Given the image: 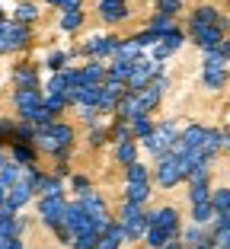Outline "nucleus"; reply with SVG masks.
I'll return each mask as SVG.
<instances>
[{"label":"nucleus","instance_id":"nucleus-1","mask_svg":"<svg viewBox=\"0 0 230 249\" xmlns=\"http://www.w3.org/2000/svg\"><path fill=\"white\" fill-rule=\"evenodd\" d=\"M154 179H157V185L160 189H176L179 182H189V166H186V160L179 154H163L160 160L154 163Z\"/></svg>","mask_w":230,"mask_h":249},{"label":"nucleus","instance_id":"nucleus-2","mask_svg":"<svg viewBox=\"0 0 230 249\" xmlns=\"http://www.w3.org/2000/svg\"><path fill=\"white\" fill-rule=\"evenodd\" d=\"M179 124L173 122V118H166V122H157V128H154V134H150L147 141H141V147L147 150L154 160H160L163 154H170L173 147L179 144Z\"/></svg>","mask_w":230,"mask_h":249},{"label":"nucleus","instance_id":"nucleus-3","mask_svg":"<svg viewBox=\"0 0 230 249\" xmlns=\"http://www.w3.org/2000/svg\"><path fill=\"white\" fill-rule=\"evenodd\" d=\"M163 73H166V64L154 61L150 54L138 58V61H134V71H131V77H128V93H138V89L150 87V83H154L157 77H163Z\"/></svg>","mask_w":230,"mask_h":249},{"label":"nucleus","instance_id":"nucleus-4","mask_svg":"<svg viewBox=\"0 0 230 249\" xmlns=\"http://www.w3.org/2000/svg\"><path fill=\"white\" fill-rule=\"evenodd\" d=\"M119 224L125 227V233H128V243H144V236H147V208H141V205H122V217H119Z\"/></svg>","mask_w":230,"mask_h":249},{"label":"nucleus","instance_id":"nucleus-5","mask_svg":"<svg viewBox=\"0 0 230 249\" xmlns=\"http://www.w3.org/2000/svg\"><path fill=\"white\" fill-rule=\"evenodd\" d=\"M119 38L115 36H109V32H93V36L83 42V48L80 52L87 54L89 61H106V58H115L119 54Z\"/></svg>","mask_w":230,"mask_h":249},{"label":"nucleus","instance_id":"nucleus-6","mask_svg":"<svg viewBox=\"0 0 230 249\" xmlns=\"http://www.w3.org/2000/svg\"><path fill=\"white\" fill-rule=\"evenodd\" d=\"M64 214H67V198H38V220L45 227L58 230L64 224Z\"/></svg>","mask_w":230,"mask_h":249},{"label":"nucleus","instance_id":"nucleus-7","mask_svg":"<svg viewBox=\"0 0 230 249\" xmlns=\"http://www.w3.org/2000/svg\"><path fill=\"white\" fill-rule=\"evenodd\" d=\"M42 89H16L13 93V103H16V112H19V118L26 124L32 122V118L42 112Z\"/></svg>","mask_w":230,"mask_h":249},{"label":"nucleus","instance_id":"nucleus-8","mask_svg":"<svg viewBox=\"0 0 230 249\" xmlns=\"http://www.w3.org/2000/svg\"><path fill=\"white\" fill-rule=\"evenodd\" d=\"M189 38L198 45L201 52H214L227 38V29H221V26H189Z\"/></svg>","mask_w":230,"mask_h":249},{"label":"nucleus","instance_id":"nucleus-9","mask_svg":"<svg viewBox=\"0 0 230 249\" xmlns=\"http://www.w3.org/2000/svg\"><path fill=\"white\" fill-rule=\"evenodd\" d=\"M147 224L157 227V230H166V233L176 236V240H179V233H182V217H179L176 208H157V211H147Z\"/></svg>","mask_w":230,"mask_h":249},{"label":"nucleus","instance_id":"nucleus-10","mask_svg":"<svg viewBox=\"0 0 230 249\" xmlns=\"http://www.w3.org/2000/svg\"><path fill=\"white\" fill-rule=\"evenodd\" d=\"M182 45H186V32H182V29H173V32H166V36L160 38L154 48H150V58L160 61V64H166V61H170L173 54L182 48Z\"/></svg>","mask_w":230,"mask_h":249},{"label":"nucleus","instance_id":"nucleus-11","mask_svg":"<svg viewBox=\"0 0 230 249\" xmlns=\"http://www.w3.org/2000/svg\"><path fill=\"white\" fill-rule=\"evenodd\" d=\"M166 87H170V77H157L150 87H144V89H138V99H141V109H144V115H150V112L160 106V99H163V93H166Z\"/></svg>","mask_w":230,"mask_h":249},{"label":"nucleus","instance_id":"nucleus-12","mask_svg":"<svg viewBox=\"0 0 230 249\" xmlns=\"http://www.w3.org/2000/svg\"><path fill=\"white\" fill-rule=\"evenodd\" d=\"M189 26H221V29H230V19H227V16H224L217 7H211V3H201V7L192 13Z\"/></svg>","mask_w":230,"mask_h":249},{"label":"nucleus","instance_id":"nucleus-13","mask_svg":"<svg viewBox=\"0 0 230 249\" xmlns=\"http://www.w3.org/2000/svg\"><path fill=\"white\" fill-rule=\"evenodd\" d=\"M99 19L106 26H119L128 19V3L125 0H99Z\"/></svg>","mask_w":230,"mask_h":249},{"label":"nucleus","instance_id":"nucleus-14","mask_svg":"<svg viewBox=\"0 0 230 249\" xmlns=\"http://www.w3.org/2000/svg\"><path fill=\"white\" fill-rule=\"evenodd\" d=\"M77 201L83 205V211H87L93 220H106V217H112V214H109V201H106V195H99L96 189L89 192V195L77 198Z\"/></svg>","mask_w":230,"mask_h":249},{"label":"nucleus","instance_id":"nucleus-15","mask_svg":"<svg viewBox=\"0 0 230 249\" xmlns=\"http://www.w3.org/2000/svg\"><path fill=\"white\" fill-rule=\"evenodd\" d=\"M32 198H35V185H32V182H22V179H19L16 185H10V198H7V205L13 208L16 214H19L22 208H26V205L32 201Z\"/></svg>","mask_w":230,"mask_h":249},{"label":"nucleus","instance_id":"nucleus-16","mask_svg":"<svg viewBox=\"0 0 230 249\" xmlns=\"http://www.w3.org/2000/svg\"><path fill=\"white\" fill-rule=\"evenodd\" d=\"M35 195L38 198H64V179H58L54 173H48V176H38L35 182Z\"/></svg>","mask_w":230,"mask_h":249},{"label":"nucleus","instance_id":"nucleus-17","mask_svg":"<svg viewBox=\"0 0 230 249\" xmlns=\"http://www.w3.org/2000/svg\"><path fill=\"white\" fill-rule=\"evenodd\" d=\"M128 243V233H125V227L119 224V217L109 224V230H106L103 236H99V246L96 249H122Z\"/></svg>","mask_w":230,"mask_h":249},{"label":"nucleus","instance_id":"nucleus-18","mask_svg":"<svg viewBox=\"0 0 230 249\" xmlns=\"http://www.w3.org/2000/svg\"><path fill=\"white\" fill-rule=\"evenodd\" d=\"M150 182H128L125 185V201L128 205H141V208H147V201H150Z\"/></svg>","mask_w":230,"mask_h":249},{"label":"nucleus","instance_id":"nucleus-19","mask_svg":"<svg viewBox=\"0 0 230 249\" xmlns=\"http://www.w3.org/2000/svg\"><path fill=\"white\" fill-rule=\"evenodd\" d=\"M227 77H230L227 67H201V83L208 89H224L227 87Z\"/></svg>","mask_w":230,"mask_h":249},{"label":"nucleus","instance_id":"nucleus-20","mask_svg":"<svg viewBox=\"0 0 230 249\" xmlns=\"http://www.w3.org/2000/svg\"><path fill=\"white\" fill-rule=\"evenodd\" d=\"M13 83H16V89H38V87H42L35 67H26V64H19L13 71Z\"/></svg>","mask_w":230,"mask_h":249},{"label":"nucleus","instance_id":"nucleus-21","mask_svg":"<svg viewBox=\"0 0 230 249\" xmlns=\"http://www.w3.org/2000/svg\"><path fill=\"white\" fill-rule=\"evenodd\" d=\"M179 240H182V246H186V249H192V246H198V243L211 240V230L208 227H198V224H189V227H182Z\"/></svg>","mask_w":230,"mask_h":249},{"label":"nucleus","instance_id":"nucleus-22","mask_svg":"<svg viewBox=\"0 0 230 249\" xmlns=\"http://www.w3.org/2000/svg\"><path fill=\"white\" fill-rule=\"evenodd\" d=\"M80 71H83V83H87V87H99V83H106V71H109V67H106L103 61H87Z\"/></svg>","mask_w":230,"mask_h":249},{"label":"nucleus","instance_id":"nucleus-23","mask_svg":"<svg viewBox=\"0 0 230 249\" xmlns=\"http://www.w3.org/2000/svg\"><path fill=\"white\" fill-rule=\"evenodd\" d=\"M144 54H147V48L138 42V36H131V38H125V42L119 45V54H115V58H122V61H138V58H144Z\"/></svg>","mask_w":230,"mask_h":249},{"label":"nucleus","instance_id":"nucleus-24","mask_svg":"<svg viewBox=\"0 0 230 249\" xmlns=\"http://www.w3.org/2000/svg\"><path fill=\"white\" fill-rule=\"evenodd\" d=\"M217 217L214 205L211 201H205V205H192V224H198V227H211Z\"/></svg>","mask_w":230,"mask_h":249},{"label":"nucleus","instance_id":"nucleus-25","mask_svg":"<svg viewBox=\"0 0 230 249\" xmlns=\"http://www.w3.org/2000/svg\"><path fill=\"white\" fill-rule=\"evenodd\" d=\"M150 179H154V169H150L147 163H141V160L125 169V185L128 182H150Z\"/></svg>","mask_w":230,"mask_h":249},{"label":"nucleus","instance_id":"nucleus-26","mask_svg":"<svg viewBox=\"0 0 230 249\" xmlns=\"http://www.w3.org/2000/svg\"><path fill=\"white\" fill-rule=\"evenodd\" d=\"M115 160L122 163V166H134L138 163V141H128V144H119L115 147Z\"/></svg>","mask_w":230,"mask_h":249},{"label":"nucleus","instance_id":"nucleus-27","mask_svg":"<svg viewBox=\"0 0 230 249\" xmlns=\"http://www.w3.org/2000/svg\"><path fill=\"white\" fill-rule=\"evenodd\" d=\"M10 160L19 163V166H35V147L32 144H13V157Z\"/></svg>","mask_w":230,"mask_h":249},{"label":"nucleus","instance_id":"nucleus-28","mask_svg":"<svg viewBox=\"0 0 230 249\" xmlns=\"http://www.w3.org/2000/svg\"><path fill=\"white\" fill-rule=\"evenodd\" d=\"M211 182H189V201L192 205H205V201H211Z\"/></svg>","mask_w":230,"mask_h":249},{"label":"nucleus","instance_id":"nucleus-29","mask_svg":"<svg viewBox=\"0 0 230 249\" xmlns=\"http://www.w3.org/2000/svg\"><path fill=\"white\" fill-rule=\"evenodd\" d=\"M173 240H176V236H170L166 230H157V227H147V236H144L147 249H163V246H170Z\"/></svg>","mask_w":230,"mask_h":249},{"label":"nucleus","instance_id":"nucleus-30","mask_svg":"<svg viewBox=\"0 0 230 249\" xmlns=\"http://www.w3.org/2000/svg\"><path fill=\"white\" fill-rule=\"evenodd\" d=\"M128 124H131V134H134V141H147L150 134H154V128H157V124L150 122L147 115H141V118H134V122H128Z\"/></svg>","mask_w":230,"mask_h":249},{"label":"nucleus","instance_id":"nucleus-31","mask_svg":"<svg viewBox=\"0 0 230 249\" xmlns=\"http://www.w3.org/2000/svg\"><path fill=\"white\" fill-rule=\"evenodd\" d=\"M147 29L154 32V36H160V38H163L166 32H173V29H176V22H173L170 16H160V13H157V16H150V19H147Z\"/></svg>","mask_w":230,"mask_h":249},{"label":"nucleus","instance_id":"nucleus-32","mask_svg":"<svg viewBox=\"0 0 230 249\" xmlns=\"http://www.w3.org/2000/svg\"><path fill=\"white\" fill-rule=\"evenodd\" d=\"M83 26V10H64L61 13V29L64 32H77Z\"/></svg>","mask_w":230,"mask_h":249},{"label":"nucleus","instance_id":"nucleus-33","mask_svg":"<svg viewBox=\"0 0 230 249\" xmlns=\"http://www.w3.org/2000/svg\"><path fill=\"white\" fill-rule=\"evenodd\" d=\"M45 96H67V80H64V71L52 73L48 83H45Z\"/></svg>","mask_w":230,"mask_h":249},{"label":"nucleus","instance_id":"nucleus-34","mask_svg":"<svg viewBox=\"0 0 230 249\" xmlns=\"http://www.w3.org/2000/svg\"><path fill=\"white\" fill-rule=\"evenodd\" d=\"M67 61H71V52H48L45 54V67H52L54 73H61L64 67H71Z\"/></svg>","mask_w":230,"mask_h":249},{"label":"nucleus","instance_id":"nucleus-35","mask_svg":"<svg viewBox=\"0 0 230 249\" xmlns=\"http://www.w3.org/2000/svg\"><path fill=\"white\" fill-rule=\"evenodd\" d=\"M211 205L217 214H230V185L227 189H214L211 192Z\"/></svg>","mask_w":230,"mask_h":249},{"label":"nucleus","instance_id":"nucleus-36","mask_svg":"<svg viewBox=\"0 0 230 249\" xmlns=\"http://www.w3.org/2000/svg\"><path fill=\"white\" fill-rule=\"evenodd\" d=\"M109 141H112L115 147H119V144H128V141H134L131 124H128V122H119V124H115V128L109 131Z\"/></svg>","mask_w":230,"mask_h":249},{"label":"nucleus","instance_id":"nucleus-37","mask_svg":"<svg viewBox=\"0 0 230 249\" xmlns=\"http://www.w3.org/2000/svg\"><path fill=\"white\" fill-rule=\"evenodd\" d=\"M13 19L22 22V26H29V22L38 19V7H35V3H19V7H16V13H13Z\"/></svg>","mask_w":230,"mask_h":249},{"label":"nucleus","instance_id":"nucleus-38","mask_svg":"<svg viewBox=\"0 0 230 249\" xmlns=\"http://www.w3.org/2000/svg\"><path fill=\"white\" fill-rule=\"evenodd\" d=\"M154 7H157V13L160 16H176L179 10H182V0H154Z\"/></svg>","mask_w":230,"mask_h":249},{"label":"nucleus","instance_id":"nucleus-39","mask_svg":"<svg viewBox=\"0 0 230 249\" xmlns=\"http://www.w3.org/2000/svg\"><path fill=\"white\" fill-rule=\"evenodd\" d=\"M42 106H45L48 112H52V115H61V112H64L71 103H67V96H45Z\"/></svg>","mask_w":230,"mask_h":249},{"label":"nucleus","instance_id":"nucleus-40","mask_svg":"<svg viewBox=\"0 0 230 249\" xmlns=\"http://www.w3.org/2000/svg\"><path fill=\"white\" fill-rule=\"evenodd\" d=\"M109 141V128L106 124H96V128H89V147H103Z\"/></svg>","mask_w":230,"mask_h":249},{"label":"nucleus","instance_id":"nucleus-41","mask_svg":"<svg viewBox=\"0 0 230 249\" xmlns=\"http://www.w3.org/2000/svg\"><path fill=\"white\" fill-rule=\"evenodd\" d=\"M71 189L77 192V198H83V195H89V192H93V182H89L87 176H71Z\"/></svg>","mask_w":230,"mask_h":249},{"label":"nucleus","instance_id":"nucleus-42","mask_svg":"<svg viewBox=\"0 0 230 249\" xmlns=\"http://www.w3.org/2000/svg\"><path fill=\"white\" fill-rule=\"evenodd\" d=\"M99 246V236L96 233H83V236H77L74 240V246L71 249H96Z\"/></svg>","mask_w":230,"mask_h":249},{"label":"nucleus","instance_id":"nucleus-43","mask_svg":"<svg viewBox=\"0 0 230 249\" xmlns=\"http://www.w3.org/2000/svg\"><path fill=\"white\" fill-rule=\"evenodd\" d=\"M48 7H61V10H80V0H45Z\"/></svg>","mask_w":230,"mask_h":249},{"label":"nucleus","instance_id":"nucleus-44","mask_svg":"<svg viewBox=\"0 0 230 249\" xmlns=\"http://www.w3.org/2000/svg\"><path fill=\"white\" fill-rule=\"evenodd\" d=\"M54 176L67 179V176H71V163H58V166H54Z\"/></svg>","mask_w":230,"mask_h":249},{"label":"nucleus","instance_id":"nucleus-45","mask_svg":"<svg viewBox=\"0 0 230 249\" xmlns=\"http://www.w3.org/2000/svg\"><path fill=\"white\" fill-rule=\"evenodd\" d=\"M7 198H10V182H3V179H0V205H3Z\"/></svg>","mask_w":230,"mask_h":249},{"label":"nucleus","instance_id":"nucleus-46","mask_svg":"<svg viewBox=\"0 0 230 249\" xmlns=\"http://www.w3.org/2000/svg\"><path fill=\"white\" fill-rule=\"evenodd\" d=\"M221 141H224V150H230V124L221 131Z\"/></svg>","mask_w":230,"mask_h":249},{"label":"nucleus","instance_id":"nucleus-47","mask_svg":"<svg viewBox=\"0 0 230 249\" xmlns=\"http://www.w3.org/2000/svg\"><path fill=\"white\" fill-rule=\"evenodd\" d=\"M221 52L227 54V61H230V32H227V38H224V42H221Z\"/></svg>","mask_w":230,"mask_h":249},{"label":"nucleus","instance_id":"nucleus-48","mask_svg":"<svg viewBox=\"0 0 230 249\" xmlns=\"http://www.w3.org/2000/svg\"><path fill=\"white\" fill-rule=\"evenodd\" d=\"M214 246H217V249H230V233H227V236H221V240H217Z\"/></svg>","mask_w":230,"mask_h":249},{"label":"nucleus","instance_id":"nucleus-49","mask_svg":"<svg viewBox=\"0 0 230 249\" xmlns=\"http://www.w3.org/2000/svg\"><path fill=\"white\" fill-rule=\"evenodd\" d=\"M192 249H217V246H214V240H205V243H198V246H192Z\"/></svg>","mask_w":230,"mask_h":249},{"label":"nucleus","instance_id":"nucleus-50","mask_svg":"<svg viewBox=\"0 0 230 249\" xmlns=\"http://www.w3.org/2000/svg\"><path fill=\"white\" fill-rule=\"evenodd\" d=\"M163 249H186V246H182V240H173L170 246H163Z\"/></svg>","mask_w":230,"mask_h":249},{"label":"nucleus","instance_id":"nucleus-51","mask_svg":"<svg viewBox=\"0 0 230 249\" xmlns=\"http://www.w3.org/2000/svg\"><path fill=\"white\" fill-rule=\"evenodd\" d=\"M3 249H22V243H19V240H13V243H7Z\"/></svg>","mask_w":230,"mask_h":249},{"label":"nucleus","instance_id":"nucleus-52","mask_svg":"<svg viewBox=\"0 0 230 249\" xmlns=\"http://www.w3.org/2000/svg\"><path fill=\"white\" fill-rule=\"evenodd\" d=\"M125 3H128V0H125Z\"/></svg>","mask_w":230,"mask_h":249}]
</instances>
